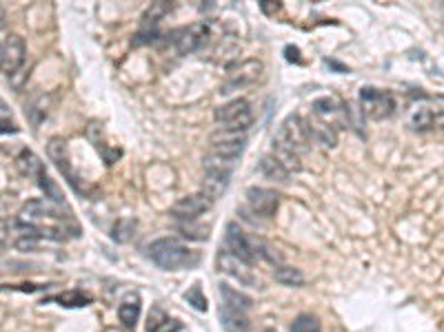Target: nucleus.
I'll return each mask as SVG.
<instances>
[{
    "label": "nucleus",
    "instance_id": "1",
    "mask_svg": "<svg viewBox=\"0 0 444 332\" xmlns=\"http://www.w3.org/2000/svg\"><path fill=\"white\" fill-rule=\"evenodd\" d=\"M407 124L416 131L444 129V95L418 93L407 106Z\"/></svg>",
    "mask_w": 444,
    "mask_h": 332
},
{
    "label": "nucleus",
    "instance_id": "2",
    "mask_svg": "<svg viewBox=\"0 0 444 332\" xmlns=\"http://www.w3.org/2000/svg\"><path fill=\"white\" fill-rule=\"evenodd\" d=\"M151 261L162 270H189L198 263V255L173 237L156 239L149 246Z\"/></svg>",
    "mask_w": 444,
    "mask_h": 332
},
{
    "label": "nucleus",
    "instance_id": "3",
    "mask_svg": "<svg viewBox=\"0 0 444 332\" xmlns=\"http://www.w3.org/2000/svg\"><path fill=\"white\" fill-rule=\"evenodd\" d=\"M274 140L280 144H287L289 149H293L298 155L304 153L309 149V144H311V135H309V129H307V120H302V115H298V113L287 115V120L280 124V129H278Z\"/></svg>",
    "mask_w": 444,
    "mask_h": 332
},
{
    "label": "nucleus",
    "instance_id": "4",
    "mask_svg": "<svg viewBox=\"0 0 444 332\" xmlns=\"http://www.w3.org/2000/svg\"><path fill=\"white\" fill-rule=\"evenodd\" d=\"M360 106L362 111L373 120H387L389 115L395 113V100L389 91L373 89V86H364L360 89Z\"/></svg>",
    "mask_w": 444,
    "mask_h": 332
},
{
    "label": "nucleus",
    "instance_id": "5",
    "mask_svg": "<svg viewBox=\"0 0 444 332\" xmlns=\"http://www.w3.org/2000/svg\"><path fill=\"white\" fill-rule=\"evenodd\" d=\"M263 62L260 60H247L243 64H238L236 69H231L229 75H227V80L222 82L220 86V93H234L238 89H243V86H249V84H254L260 75H263Z\"/></svg>",
    "mask_w": 444,
    "mask_h": 332
},
{
    "label": "nucleus",
    "instance_id": "6",
    "mask_svg": "<svg viewBox=\"0 0 444 332\" xmlns=\"http://www.w3.org/2000/svg\"><path fill=\"white\" fill-rule=\"evenodd\" d=\"M25 56H27L25 40L18 34H12L0 47V71L7 75L16 73L25 64Z\"/></svg>",
    "mask_w": 444,
    "mask_h": 332
},
{
    "label": "nucleus",
    "instance_id": "7",
    "mask_svg": "<svg viewBox=\"0 0 444 332\" xmlns=\"http://www.w3.org/2000/svg\"><path fill=\"white\" fill-rule=\"evenodd\" d=\"M211 206H214V200H211L209 195L194 193V195H187V198H182V200H178L176 204H173L171 213L176 215L178 220L194 222L196 217H200L202 213H207Z\"/></svg>",
    "mask_w": 444,
    "mask_h": 332
},
{
    "label": "nucleus",
    "instance_id": "8",
    "mask_svg": "<svg viewBox=\"0 0 444 332\" xmlns=\"http://www.w3.org/2000/svg\"><path fill=\"white\" fill-rule=\"evenodd\" d=\"M211 155H220V158H229V160H238L240 155L245 151V135H231V133H222L216 131L214 135L209 138Z\"/></svg>",
    "mask_w": 444,
    "mask_h": 332
},
{
    "label": "nucleus",
    "instance_id": "9",
    "mask_svg": "<svg viewBox=\"0 0 444 332\" xmlns=\"http://www.w3.org/2000/svg\"><path fill=\"white\" fill-rule=\"evenodd\" d=\"M218 270L225 272V275H229V277H234L243 286L258 288V279L254 277L251 268L247 266V263L240 261V259H236L229 250H220L218 252Z\"/></svg>",
    "mask_w": 444,
    "mask_h": 332
},
{
    "label": "nucleus",
    "instance_id": "10",
    "mask_svg": "<svg viewBox=\"0 0 444 332\" xmlns=\"http://www.w3.org/2000/svg\"><path fill=\"white\" fill-rule=\"evenodd\" d=\"M247 204L258 217H274L280 200H278L276 191H269L263 187H251L247 191Z\"/></svg>",
    "mask_w": 444,
    "mask_h": 332
},
{
    "label": "nucleus",
    "instance_id": "11",
    "mask_svg": "<svg viewBox=\"0 0 444 332\" xmlns=\"http://www.w3.org/2000/svg\"><path fill=\"white\" fill-rule=\"evenodd\" d=\"M227 250L234 255L236 259H240L247 266L256 261V255L254 250H251V244H249V237L243 233V228L238 226V224H227Z\"/></svg>",
    "mask_w": 444,
    "mask_h": 332
},
{
    "label": "nucleus",
    "instance_id": "12",
    "mask_svg": "<svg viewBox=\"0 0 444 332\" xmlns=\"http://www.w3.org/2000/svg\"><path fill=\"white\" fill-rule=\"evenodd\" d=\"M207 27L202 25V23H196V25H189L185 29H180V32L176 34V49H178V54L180 56H187V54H194L198 51V49L202 47V43L207 40Z\"/></svg>",
    "mask_w": 444,
    "mask_h": 332
},
{
    "label": "nucleus",
    "instance_id": "13",
    "mask_svg": "<svg viewBox=\"0 0 444 332\" xmlns=\"http://www.w3.org/2000/svg\"><path fill=\"white\" fill-rule=\"evenodd\" d=\"M342 113H344V109H340V104H337L333 97H318V100L313 102L315 118H320L326 124H331L335 131L340 129V124L346 120V118H342Z\"/></svg>",
    "mask_w": 444,
    "mask_h": 332
},
{
    "label": "nucleus",
    "instance_id": "14",
    "mask_svg": "<svg viewBox=\"0 0 444 332\" xmlns=\"http://www.w3.org/2000/svg\"><path fill=\"white\" fill-rule=\"evenodd\" d=\"M307 129H309V135H311V140L320 142L322 146H326V149H335L337 146V131L331 124H326L324 120L311 115V118L307 120Z\"/></svg>",
    "mask_w": 444,
    "mask_h": 332
},
{
    "label": "nucleus",
    "instance_id": "15",
    "mask_svg": "<svg viewBox=\"0 0 444 332\" xmlns=\"http://www.w3.org/2000/svg\"><path fill=\"white\" fill-rule=\"evenodd\" d=\"M16 166H18V171H21L23 175H27V178H36L38 180L45 173V166H43L41 158H38L32 149H23L21 153H18Z\"/></svg>",
    "mask_w": 444,
    "mask_h": 332
},
{
    "label": "nucleus",
    "instance_id": "16",
    "mask_svg": "<svg viewBox=\"0 0 444 332\" xmlns=\"http://www.w3.org/2000/svg\"><path fill=\"white\" fill-rule=\"evenodd\" d=\"M220 319H222V326H225L227 332H249L251 324L245 312H240L236 308H229V306H222L220 308Z\"/></svg>",
    "mask_w": 444,
    "mask_h": 332
},
{
    "label": "nucleus",
    "instance_id": "17",
    "mask_svg": "<svg viewBox=\"0 0 444 332\" xmlns=\"http://www.w3.org/2000/svg\"><path fill=\"white\" fill-rule=\"evenodd\" d=\"M249 111H251L249 109V102L245 100V97H238V100H231L227 104L218 106L216 113H214V118H216L218 124H227V122L236 120V118H240V115H245Z\"/></svg>",
    "mask_w": 444,
    "mask_h": 332
},
{
    "label": "nucleus",
    "instance_id": "18",
    "mask_svg": "<svg viewBox=\"0 0 444 332\" xmlns=\"http://www.w3.org/2000/svg\"><path fill=\"white\" fill-rule=\"evenodd\" d=\"M21 215H23V220H27L29 224L36 222V220H43V217H63L54 206H49V204L43 202V200H29L23 206Z\"/></svg>",
    "mask_w": 444,
    "mask_h": 332
},
{
    "label": "nucleus",
    "instance_id": "19",
    "mask_svg": "<svg viewBox=\"0 0 444 332\" xmlns=\"http://www.w3.org/2000/svg\"><path fill=\"white\" fill-rule=\"evenodd\" d=\"M220 295H222V299H225V306H229V308H236L240 312H247V310L254 308V301H251V297L245 295V292L236 290L234 286L220 284Z\"/></svg>",
    "mask_w": 444,
    "mask_h": 332
},
{
    "label": "nucleus",
    "instance_id": "20",
    "mask_svg": "<svg viewBox=\"0 0 444 332\" xmlns=\"http://www.w3.org/2000/svg\"><path fill=\"white\" fill-rule=\"evenodd\" d=\"M274 158L285 166V169L289 171V173H298L302 169V164H300V155H298L293 149H289L287 144H280V142H276L274 140Z\"/></svg>",
    "mask_w": 444,
    "mask_h": 332
},
{
    "label": "nucleus",
    "instance_id": "21",
    "mask_svg": "<svg viewBox=\"0 0 444 332\" xmlns=\"http://www.w3.org/2000/svg\"><path fill=\"white\" fill-rule=\"evenodd\" d=\"M118 317H120L124 328H129V330L136 328L138 319H140V299L136 295L124 299L122 304L118 306Z\"/></svg>",
    "mask_w": 444,
    "mask_h": 332
},
{
    "label": "nucleus",
    "instance_id": "22",
    "mask_svg": "<svg viewBox=\"0 0 444 332\" xmlns=\"http://www.w3.org/2000/svg\"><path fill=\"white\" fill-rule=\"evenodd\" d=\"M229 178L231 175H220V173H205V180H202V193L209 195L211 200H218L222 193L229 187Z\"/></svg>",
    "mask_w": 444,
    "mask_h": 332
},
{
    "label": "nucleus",
    "instance_id": "23",
    "mask_svg": "<svg viewBox=\"0 0 444 332\" xmlns=\"http://www.w3.org/2000/svg\"><path fill=\"white\" fill-rule=\"evenodd\" d=\"M260 171L265 173V178H269V180H274V182H278V184H287L289 182V173L282 164H280L274 155H265L263 160H260Z\"/></svg>",
    "mask_w": 444,
    "mask_h": 332
},
{
    "label": "nucleus",
    "instance_id": "24",
    "mask_svg": "<svg viewBox=\"0 0 444 332\" xmlns=\"http://www.w3.org/2000/svg\"><path fill=\"white\" fill-rule=\"evenodd\" d=\"M249 244H251V250H254L256 257L274 263V266H282V255H280V252L269 241L260 239V237H249Z\"/></svg>",
    "mask_w": 444,
    "mask_h": 332
},
{
    "label": "nucleus",
    "instance_id": "25",
    "mask_svg": "<svg viewBox=\"0 0 444 332\" xmlns=\"http://www.w3.org/2000/svg\"><path fill=\"white\" fill-rule=\"evenodd\" d=\"M274 277H276L278 284L289 286V288H298V286H302V284H304V275H302V270H300V268H296V266H287V263H282V266H276Z\"/></svg>",
    "mask_w": 444,
    "mask_h": 332
},
{
    "label": "nucleus",
    "instance_id": "26",
    "mask_svg": "<svg viewBox=\"0 0 444 332\" xmlns=\"http://www.w3.org/2000/svg\"><path fill=\"white\" fill-rule=\"evenodd\" d=\"M234 164L236 160H229V158H220V155H207L202 160V166H205V173H220V175H231L234 171Z\"/></svg>",
    "mask_w": 444,
    "mask_h": 332
},
{
    "label": "nucleus",
    "instance_id": "27",
    "mask_svg": "<svg viewBox=\"0 0 444 332\" xmlns=\"http://www.w3.org/2000/svg\"><path fill=\"white\" fill-rule=\"evenodd\" d=\"M38 187H41V191L45 193L47 200H52L54 204H58V206H60V204H65V195H63L60 187H58V184L47 173H43L41 178H38Z\"/></svg>",
    "mask_w": 444,
    "mask_h": 332
},
{
    "label": "nucleus",
    "instance_id": "28",
    "mask_svg": "<svg viewBox=\"0 0 444 332\" xmlns=\"http://www.w3.org/2000/svg\"><path fill=\"white\" fill-rule=\"evenodd\" d=\"M344 118H346V124L351 126L353 131H358L362 135V122H364V111H362V106L360 104H355V102H346L344 106Z\"/></svg>",
    "mask_w": 444,
    "mask_h": 332
},
{
    "label": "nucleus",
    "instance_id": "29",
    "mask_svg": "<svg viewBox=\"0 0 444 332\" xmlns=\"http://www.w3.org/2000/svg\"><path fill=\"white\" fill-rule=\"evenodd\" d=\"M169 9H171V5L165 3V0H160V3H151L147 9H144V14H142L144 25H156V23H160L162 18H165V16L169 14Z\"/></svg>",
    "mask_w": 444,
    "mask_h": 332
},
{
    "label": "nucleus",
    "instance_id": "30",
    "mask_svg": "<svg viewBox=\"0 0 444 332\" xmlns=\"http://www.w3.org/2000/svg\"><path fill=\"white\" fill-rule=\"evenodd\" d=\"M133 233H136V220H118L113 224V233H111V237L115 241H129L133 237Z\"/></svg>",
    "mask_w": 444,
    "mask_h": 332
},
{
    "label": "nucleus",
    "instance_id": "31",
    "mask_svg": "<svg viewBox=\"0 0 444 332\" xmlns=\"http://www.w3.org/2000/svg\"><path fill=\"white\" fill-rule=\"evenodd\" d=\"M27 113H29V120H32V124L38 126L47 118V115H49V97L41 95L32 106H29Z\"/></svg>",
    "mask_w": 444,
    "mask_h": 332
},
{
    "label": "nucleus",
    "instance_id": "32",
    "mask_svg": "<svg viewBox=\"0 0 444 332\" xmlns=\"http://www.w3.org/2000/svg\"><path fill=\"white\" fill-rule=\"evenodd\" d=\"M291 332H322V328L313 315H298L291 324Z\"/></svg>",
    "mask_w": 444,
    "mask_h": 332
},
{
    "label": "nucleus",
    "instance_id": "33",
    "mask_svg": "<svg viewBox=\"0 0 444 332\" xmlns=\"http://www.w3.org/2000/svg\"><path fill=\"white\" fill-rule=\"evenodd\" d=\"M47 153H49V158L58 164H63V162H69L67 160V142L63 138H52L49 144H47Z\"/></svg>",
    "mask_w": 444,
    "mask_h": 332
},
{
    "label": "nucleus",
    "instance_id": "34",
    "mask_svg": "<svg viewBox=\"0 0 444 332\" xmlns=\"http://www.w3.org/2000/svg\"><path fill=\"white\" fill-rule=\"evenodd\" d=\"M56 301H60L63 306H69V308H78V306H87L91 301L89 295H85L80 290H74V292H65V295L56 297Z\"/></svg>",
    "mask_w": 444,
    "mask_h": 332
},
{
    "label": "nucleus",
    "instance_id": "35",
    "mask_svg": "<svg viewBox=\"0 0 444 332\" xmlns=\"http://www.w3.org/2000/svg\"><path fill=\"white\" fill-rule=\"evenodd\" d=\"M185 299H187L189 304L194 306L196 310H202V312L207 310V297L202 295V288H200V286H194V288H191V290H187Z\"/></svg>",
    "mask_w": 444,
    "mask_h": 332
},
{
    "label": "nucleus",
    "instance_id": "36",
    "mask_svg": "<svg viewBox=\"0 0 444 332\" xmlns=\"http://www.w3.org/2000/svg\"><path fill=\"white\" fill-rule=\"evenodd\" d=\"M180 233L189 239H207V228L202 226H191V222L180 224Z\"/></svg>",
    "mask_w": 444,
    "mask_h": 332
},
{
    "label": "nucleus",
    "instance_id": "37",
    "mask_svg": "<svg viewBox=\"0 0 444 332\" xmlns=\"http://www.w3.org/2000/svg\"><path fill=\"white\" fill-rule=\"evenodd\" d=\"M167 321V315L162 312L160 308H153L151 315H149V321H147V332H156L162 324Z\"/></svg>",
    "mask_w": 444,
    "mask_h": 332
},
{
    "label": "nucleus",
    "instance_id": "38",
    "mask_svg": "<svg viewBox=\"0 0 444 332\" xmlns=\"http://www.w3.org/2000/svg\"><path fill=\"white\" fill-rule=\"evenodd\" d=\"M27 78H29V71L25 69V67H21V69H18L16 73L9 75V84H12L16 91H21L23 86H25V80H27Z\"/></svg>",
    "mask_w": 444,
    "mask_h": 332
},
{
    "label": "nucleus",
    "instance_id": "39",
    "mask_svg": "<svg viewBox=\"0 0 444 332\" xmlns=\"http://www.w3.org/2000/svg\"><path fill=\"white\" fill-rule=\"evenodd\" d=\"M180 328H182V326H180V321L169 319V317H167V321H165V324H162L156 332H178Z\"/></svg>",
    "mask_w": 444,
    "mask_h": 332
},
{
    "label": "nucleus",
    "instance_id": "40",
    "mask_svg": "<svg viewBox=\"0 0 444 332\" xmlns=\"http://www.w3.org/2000/svg\"><path fill=\"white\" fill-rule=\"evenodd\" d=\"M16 248L21 250H36V237H23L16 241Z\"/></svg>",
    "mask_w": 444,
    "mask_h": 332
},
{
    "label": "nucleus",
    "instance_id": "41",
    "mask_svg": "<svg viewBox=\"0 0 444 332\" xmlns=\"http://www.w3.org/2000/svg\"><path fill=\"white\" fill-rule=\"evenodd\" d=\"M21 129L14 124V122H9V120H0V133H18Z\"/></svg>",
    "mask_w": 444,
    "mask_h": 332
},
{
    "label": "nucleus",
    "instance_id": "42",
    "mask_svg": "<svg viewBox=\"0 0 444 332\" xmlns=\"http://www.w3.org/2000/svg\"><path fill=\"white\" fill-rule=\"evenodd\" d=\"M7 27V14H5V9L0 7V29H5Z\"/></svg>",
    "mask_w": 444,
    "mask_h": 332
},
{
    "label": "nucleus",
    "instance_id": "43",
    "mask_svg": "<svg viewBox=\"0 0 444 332\" xmlns=\"http://www.w3.org/2000/svg\"><path fill=\"white\" fill-rule=\"evenodd\" d=\"M265 332H276V330H271V328H269V330H265Z\"/></svg>",
    "mask_w": 444,
    "mask_h": 332
},
{
    "label": "nucleus",
    "instance_id": "44",
    "mask_svg": "<svg viewBox=\"0 0 444 332\" xmlns=\"http://www.w3.org/2000/svg\"><path fill=\"white\" fill-rule=\"evenodd\" d=\"M0 47H3V45H0Z\"/></svg>",
    "mask_w": 444,
    "mask_h": 332
}]
</instances>
